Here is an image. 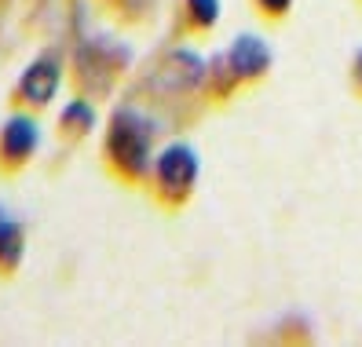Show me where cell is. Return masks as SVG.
I'll list each match as a JSON object with an SVG mask.
<instances>
[{"label": "cell", "mask_w": 362, "mask_h": 347, "mask_svg": "<svg viewBox=\"0 0 362 347\" xmlns=\"http://www.w3.org/2000/svg\"><path fill=\"white\" fill-rule=\"evenodd\" d=\"M355 77H358V84H362V52H358V59H355Z\"/></svg>", "instance_id": "cell-11"}, {"label": "cell", "mask_w": 362, "mask_h": 347, "mask_svg": "<svg viewBox=\"0 0 362 347\" xmlns=\"http://www.w3.org/2000/svg\"><path fill=\"white\" fill-rule=\"evenodd\" d=\"M257 4H260V8L267 11V15H286L293 0H257Z\"/></svg>", "instance_id": "cell-10"}, {"label": "cell", "mask_w": 362, "mask_h": 347, "mask_svg": "<svg viewBox=\"0 0 362 347\" xmlns=\"http://www.w3.org/2000/svg\"><path fill=\"white\" fill-rule=\"evenodd\" d=\"M40 143V132H37V121L33 117H11L0 132V165H26L33 158V150Z\"/></svg>", "instance_id": "cell-4"}, {"label": "cell", "mask_w": 362, "mask_h": 347, "mask_svg": "<svg viewBox=\"0 0 362 347\" xmlns=\"http://www.w3.org/2000/svg\"><path fill=\"white\" fill-rule=\"evenodd\" d=\"M95 124V110L84 99H74L66 110H62V132L66 136H84Z\"/></svg>", "instance_id": "cell-8"}, {"label": "cell", "mask_w": 362, "mask_h": 347, "mask_svg": "<svg viewBox=\"0 0 362 347\" xmlns=\"http://www.w3.org/2000/svg\"><path fill=\"white\" fill-rule=\"evenodd\" d=\"M187 11H190V23H194L198 30L212 26L220 15V0H187Z\"/></svg>", "instance_id": "cell-9"}, {"label": "cell", "mask_w": 362, "mask_h": 347, "mask_svg": "<svg viewBox=\"0 0 362 347\" xmlns=\"http://www.w3.org/2000/svg\"><path fill=\"white\" fill-rule=\"evenodd\" d=\"M194 180H198V154L190 146L173 143L158 154V183H161L165 198H173V201L187 198Z\"/></svg>", "instance_id": "cell-2"}, {"label": "cell", "mask_w": 362, "mask_h": 347, "mask_svg": "<svg viewBox=\"0 0 362 347\" xmlns=\"http://www.w3.org/2000/svg\"><path fill=\"white\" fill-rule=\"evenodd\" d=\"M227 66L234 77H260L271 66V52L260 37L242 33V37H234V45L227 52Z\"/></svg>", "instance_id": "cell-5"}, {"label": "cell", "mask_w": 362, "mask_h": 347, "mask_svg": "<svg viewBox=\"0 0 362 347\" xmlns=\"http://www.w3.org/2000/svg\"><path fill=\"white\" fill-rule=\"evenodd\" d=\"M59 81H62V66H59V55L48 52V55H40L33 66L23 73V81H18V95H23L26 102L33 106H45L55 99L59 92Z\"/></svg>", "instance_id": "cell-3"}, {"label": "cell", "mask_w": 362, "mask_h": 347, "mask_svg": "<svg viewBox=\"0 0 362 347\" xmlns=\"http://www.w3.org/2000/svg\"><path fill=\"white\" fill-rule=\"evenodd\" d=\"M180 77V88H190V84H198L202 81V62L194 55H187V52H176L173 59L165 62V70H161V84L168 88V81Z\"/></svg>", "instance_id": "cell-6"}, {"label": "cell", "mask_w": 362, "mask_h": 347, "mask_svg": "<svg viewBox=\"0 0 362 347\" xmlns=\"http://www.w3.org/2000/svg\"><path fill=\"white\" fill-rule=\"evenodd\" d=\"M106 154L124 176H143L151 165V128L132 110H121L106 132Z\"/></svg>", "instance_id": "cell-1"}, {"label": "cell", "mask_w": 362, "mask_h": 347, "mask_svg": "<svg viewBox=\"0 0 362 347\" xmlns=\"http://www.w3.org/2000/svg\"><path fill=\"white\" fill-rule=\"evenodd\" d=\"M23 259V227L8 216H0V267L11 271Z\"/></svg>", "instance_id": "cell-7"}]
</instances>
